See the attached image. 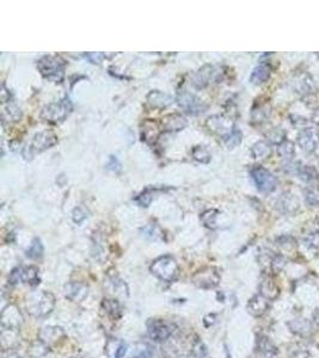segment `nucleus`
Wrapping results in <instances>:
<instances>
[{
    "label": "nucleus",
    "mask_w": 319,
    "mask_h": 358,
    "mask_svg": "<svg viewBox=\"0 0 319 358\" xmlns=\"http://www.w3.org/2000/svg\"><path fill=\"white\" fill-rule=\"evenodd\" d=\"M26 310L35 318H43L53 312L55 297L49 291H34L26 297Z\"/></svg>",
    "instance_id": "f257e3e1"
},
{
    "label": "nucleus",
    "mask_w": 319,
    "mask_h": 358,
    "mask_svg": "<svg viewBox=\"0 0 319 358\" xmlns=\"http://www.w3.org/2000/svg\"><path fill=\"white\" fill-rule=\"evenodd\" d=\"M66 64L58 56H43L37 61V68L43 78L54 83H61L65 76Z\"/></svg>",
    "instance_id": "f03ea898"
},
{
    "label": "nucleus",
    "mask_w": 319,
    "mask_h": 358,
    "mask_svg": "<svg viewBox=\"0 0 319 358\" xmlns=\"http://www.w3.org/2000/svg\"><path fill=\"white\" fill-rule=\"evenodd\" d=\"M151 272L164 282L171 283L177 279L180 273L177 262L171 256H162L151 264Z\"/></svg>",
    "instance_id": "7ed1b4c3"
},
{
    "label": "nucleus",
    "mask_w": 319,
    "mask_h": 358,
    "mask_svg": "<svg viewBox=\"0 0 319 358\" xmlns=\"http://www.w3.org/2000/svg\"><path fill=\"white\" fill-rule=\"evenodd\" d=\"M72 109L73 105L70 98L65 97L64 99L56 101V103H50L44 106L41 112V117L49 123L58 124L68 117V115L72 112Z\"/></svg>",
    "instance_id": "20e7f679"
},
{
    "label": "nucleus",
    "mask_w": 319,
    "mask_h": 358,
    "mask_svg": "<svg viewBox=\"0 0 319 358\" xmlns=\"http://www.w3.org/2000/svg\"><path fill=\"white\" fill-rule=\"evenodd\" d=\"M251 177L255 181L256 186L261 192H271L275 190L277 185V179L275 176L267 169L262 166H255L251 170Z\"/></svg>",
    "instance_id": "39448f33"
},
{
    "label": "nucleus",
    "mask_w": 319,
    "mask_h": 358,
    "mask_svg": "<svg viewBox=\"0 0 319 358\" xmlns=\"http://www.w3.org/2000/svg\"><path fill=\"white\" fill-rule=\"evenodd\" d=\"M193 283L201 289H213L219 284L220 274L215 268H204L193 276Z\"/></svg>",
    "instance_id": "423d86ee"
},
{
    "label": "nucleus",
    "mask_w": 319,
    "mask_h": 358,
    "mask_svg": "<svg viewBox=\"0 0 319 358\" xmlns=\"http://www.w3.org/2000/svg\"><path fill=\"white\" fill-rule=\"evenodd\" d=\"M177 103L184 111L192 113V115H198L207 109V105L204 101L188 91H181L177 94Z\"/></svg>",
    "instance_id": "0eeeda50"
},
{
    "label": "nucleus",
    "mask_w": 319,
    "mask_h": 358,
    "mask_svg": "<svg viewBox=\"0 0 319 358\" xmlns=\"http://www.w3.org/2000/svg\"><path fill=\"white\" fill-rule=\"evenodd\" d=\"M220 72L216 71L214 66L206 65L201 70H199L192 78V84L195 89H204L210 85L212 82H215L219 79Z\"/></svg>",
    "instance_id": "6e6552de"
},
{
    "label": "nucleus",
    "mask_w": 319,
    "mask_h": 358,
    "mask_svg": "<svg viewBox=\"0 0 319 358\" xmlns=\"http://www.w3.org/2000/svg\"><path fill=\"white\" fill-rule=\"evenodd\" d=\"M0 322H1V327L4 330H19V327L23 324V315L13 304H10L6 308L1 312V316H0Z\"/></svg>",
    "instance_id": "1a4fd4ad"
},
{
    "label": "nucleus",
    "mask_w": 319,
    "mask_h": 358,
    "mask_svg": "<svg viewBox=\"0 0 319 358\" xmlns=\"http://www.w3.org/2000/svg\"><path fill=\"white\" fill-rule=\"evenodd\" d=\"M298 143L307 153L316 151L319 143V133L315 128H305L298 134Z\"/></svg>",
    "instance_id": "9d476101"
},
{
    "label": "nucleus",
    "mask_w": 319,
    "mask_h": 358,
    "mask_svg": "<svg viewBox=\"0 0 319 358\" xmlns=\"http://www.w3.org/2000/svg\"><path fill=\"white\" fill-rule=\"evenodd\" d=\"M148 336L154 342H165L171 336V328L163 320H151L147 325Z\"/></svg>",
    "instance_id": "9b49d317"
},
{
    "label": "nucleus",
    "mask_w": 319,
    "mask_h": 358,
    "mask_svg": "<svg viewBox=\"0 0 319 358\" xmlns=\"http://www.w3.org/2000/svg\"><path fill=\"white\" fill-rule=\"evenodd\" d=\"M58 143V136L53 131L46 130L36 134L32 139L31 149L36 152H43Z\"/></svg>",
    "instance_id": "f8f14e48"
},
{
    "label": "nucleus",
    "mask_w": 319,
    "mask_h": 358,
    "mask_svg": "<svg viewBox=\"0 0 319 358\" xmlns=\"http://www.w3.org/2000/svg\"><path fill=\"white\" fill-rule=\"evenodd\" d=\"M206 125L208 127L212 133H215L217 135H221L222 137H225L226 135H228L232 130H233V125L229 124V121L227 118H225L223 116H212L207 119L206 122Z\"/></svg>",
    "instance_id": "ddd939ff"
},
{
    "label": "nucleus",
    "mask_w": 319,
    "mask_h": 358,
    "mask_svg": "<svg viewBox=\"0 0 319 358\" xmlns=\"http://www.w3.org/2000/svg\"><path fill=\"white\" fill-rule=\"evenodd\" d=\"M268 308H269V300L264 297L262 294L255 295V296L250 298L246 306L247 312L252 316H256V318L264 315Z\"/></svg>",
    "instance_id": "4468645a"
},
{
    "label": "nucleus",
    "mask_w": 319,
    "mask_h": 358,
    "mask_svg": "<svg viewBox=\"0 0 319 358\" xmlns=\"http://www.w3.org/2000/svg\"><path fill=\"white\" fill-rule=\"evenodd\" d=\"M88 286L83 283L71 282L65 285V295L73 302H82L89 294Z\"/></svg>",
    "instance_id": "2eb2a0df"
},
{
    "label": "nucleus",
    "mask_w": 319,
    "mask_h": 358,
    "mask_svg": "<svg viewBox=\"0 0 319 358\" xmlns=\"http://www.w3.org/2000/svg\"><path fill=\"white\" fill-rule=\"evenodd\" d=\"M288 327L292 333L297 334V336L301 337V338H309V337H311L313 333L312 322L304 318L295 319V320L289 321Z\"/></svg>",
    "instance_id": "dca6fc26"
},
{
    "label": "nucleus",
    "mask_w": 319,
    "mask_h": 358,
    "mask_svg": "<svg viewBox=\"0 0 319 358\" xmlns=\"http://www.w3.org/2000/svg\"><path fill=\"white\" fill-rule=\"evenodd\" d=\"M188 121L180 113H172L166 116L162 121V129L166 131H180L187 127Z\"/></svg>",
    "instance_id": "f3484780"
},
{
    "label": "nucleus",
    "mask_w": 319,
    "mask_h": 358,
    "mask_svg": "<svg viewBox=\"0 0 319 358\" xmlns=\"http://www.w3.org/2000/svg\"><path fill=\"white\" fill-rule=\"evenodd\" d=\"M147 104L154 109H164L172 103V98L162 91H152L147 94Z\"/></svg>",
    "instance_id": "a211bd4d"
},
{
    "label": "nucleus",
    "mask_w": 319,
    "mask_h": 358,
    "mask_svg": "<svg viewBox=\"0 0 319 358\" xmlns=\"http://www.w3.org/2000/svg\"><path fill=\"white\" fill-rule=\"evenodd\" d=\"M65 337V332L61 327L58 326H48L43 327L42 330L38 333V339L42 340L43 343H46L47 345L53 344V343H56L59 339Z\"/></svg>",
    "instance_id": "6ab92c4d"
},
{
    "label": "nucleus",
    "mask_w": 319,
    "mask_h": 358,
    "mask_svg": "<svg viewBox=\"0 0 319 358\" xmlns=\"http://www.w3.org/2000/svg\"><path fill=\"white\" fill-rule=\"evenodd\" d=\"M259 294L263 295L264 297H267L269 301H273L277 298L280 295V289L279 286L276 285V283L274 282L273 278L270 277H265L263 280L261 282V285H259Z\"/></svg>",
    "instance_id": "aec40b11"
},
{
    "label": "nucleus",
    "mask_w": 319,
    "mask_h": 358,
    "mask_svg": "<svg viewBox=\"0 0 319 358\" xmlns=\"http://www.w3.org/2000/svg\"><path fill=\"white\" fill-rule=\"evenodd\" d=\"M270 74L271 68L269 65L259 64L257 67H255V70L252 71L251 77H250V82H251L253 85H261V84L268 82V79L270 78Z\"/></svg>",
    "instance_id": "412c9836"
},
{
    "label": "nucleus",
    "mask_w": 319,
    "mask_h": 358,
    "mask_svg": "<svg viewBox=\"0 0 319 358\" xmlns=\"http://www.w3.org/2000/svg\"><path fill=\"white\" fill-rule=\"evenodd\" d=\"M0 345L4 351L19 345V336L16 330H2L0 336Z\"/></svg>",
    "instance_id": "4be33fe9"
},
{
    "label": "nucleus",
    "mask_w": 319,
    "mask_h": 358,
    "mask_svg": "<svg viewBox=\"0 0 319 358\" xmlns=\"http://www.w3.org/2000/svg\"><path fill=\"white\" fill-rule=\"evenodd\" d=\"M40 270L36 267H20V282L25 283L31 286L40 284V277H38Z\"/></svg>",
    "instance_id": "5701e85b"
},
{
    "label": "nucleus",
    "mask_w": 319,
    "mask_h": 358,
    "mask_svg": "<svg viewBox=\"0 0 319 358\" xmlns=\"http://www.w3.org/2000/svg\"><path fill=\"white\" fill-rule=\"evenodd\" d=\"M258 357L257 358H279L277 349L268 338L258 339Z\"/></svg>",
    "instance_id": "b1692460"
},
{
    "label": "nucleus",
    "mask_w": 319,
    "mask_h": 358,
    "mask_svg": "<svg viewBox=\"0 0 319 358\" xmlns=\"http://www.w3.org/2000/svg\"><path fill=\"white\" fill-rule=\"evenodd\" d=\"M163 187H148L146 189L144 192H141L140 195L136 197L135 201L138 202L140 207H148L152 199L154 198V196L158 195L159 192H162Z\"/></svg>",
    "instance_id": "393cba45"
},
{
    "label": "nucleus",
    "mask_w": 319,
    "mask_h": 358,
    "mask_svg": "<svg viewBox=\"0 0 319 358\" xmlns=\"http://www.w3.org/2000/svg\"><path fill=\"white\" fill-rule=\"evenodd\" d=\"M158 136H159V127L156 122H145L144 129H142V140L147 142H154Z\"/></svg>",
    "instance_id": "a878e982"
},
{
    "label": "nucleus",
    "mask_w": 319,
    "mask_h": 358,
    "mask_svg": "<svg viewBox=\"0 0 319 358\" xmlns=\"http://www.w3.org/2000/svg\"><path fill=\"white\" fill-rule=\"evenodd\" d=\"M102 308L106 310V313L110 318L117 319L121 315V306L116 300L111 298H104L102 302Z\"/></svg>",
    "instance_id": "bb28decb"
},
{
    "label": "nucleus",
    "mask_w": 319,
    "mask_h": 358,
    "mask_svg": "<svg viewBox=\"0 0 319 358\" xmlns=\"http://www.w3.org/2000/svg\"><path fill=\"white\" fill-rule=\"evenodd\" d=\"M297 173L299 178L305 183H312L318 178V173L312 166H300L297 167Z\"/></svg>",
    "instance_id": "cd10ccee"
},
{
    "label": "nucleus",
    "mask_w": 319,
    "mask_h": 358,
    "mask_svg": "<svg viewBox=\"0 0 319 358\" xmlns=\"http://www.w3.org/2000/svg\"><path fill=\"white\" fill-rule=\"evenodd\" d=\"M48 352V345L43 343L42 340L37 339L36 342L31 343L30 348L28 350V355L32 358H41Z\"/></svg>",
    "instance_id": "c85d7f7f"
},
{
    "label": "nucleus",
    "mask_w": 319,
    "mask_h": 358,
    "mask_svg": "<svg viewBox=\"0 0 319 358\" xmlns=\"http://www.w3.org/2000/svg\"><path fill=\"white\" fill-rule=\"evenodd\" d=\"M251 154L255 159H263L270 154V146L265 141H258L251 147Z\"/></svg>",
    "instance_id": "c756f323"
},
{
    "label": "nucleus",
    "mask_w": 319,
    "mask_h": 358,
    "mask_svg": "<svg viewBox=\"0 0 319 358\" xmlns=\"http://www.w3.org/2000/svg\"><path fill=\"white\" fill-rule=\"evenodd\" d=\"M241 139H243V134L241 131L238 129V128H233V130L223 137V141H225V145L227 146L229 149L237 147L241 143Z\"/></svg>",
    "instance_id": "7c9ffc66"
},
{
    "label": "nucleus",
    "mask_w": 319,
    "mask_h": 358,
    "mask_svg": "<svg viewBox=\"0 0 319 358\" xmlns=\"http://www.w3.org/2000/svg\"><path fill=\"white\" fill-rule=\"evenodd\" d=\"M192 154L194 159L201 164H208L212 159V154L210 153V151L204 147V146H196V147H194Z\"/></svg>",
    "instance_id": "2f4dec72"
},
{
    "label": "nucleus",
    "mask_w": 319,
    "mask_h": 358,
    "mask_svg": "<svg viewBox=\"0 0 319 358\" xmlns=\"http://www.w3.org/2000/svg\"><path fill=\"white\" fill-rule=\"evenodd\" d=\"M22 117V111L16 104H8L2 111V118L7 119V121H18Z\"/></svg>",
    "instance_id": "473e14b6"
},
{
    "label": "nucleus",
    "mask_w": 319,
    "mask_h": 358,
    "mask_svg": "<svg viewBox=\"0 0 319 358\" xmlns=\"http://www.w3.org/2000/svg\"><path fill=\"white\" fill-rule=\"evenodd\" d=\"M267 139L270 143L280 146L281 143L286 141V133L281 128H274V129H271L269 133L267 134Z\"/></svg>",
    "instance_id": "72a5a7b5"
},
{
    "label": "nucleus",
    "mask_w": 319,
    "mask_h": 358,
    "mask_svg": "<svg viewBox=\"0 0 319 358\" xmlns=\"http://www.w3.org/2000/svg\"><path fill=\"white\" fill-rule=\"evenodd\" d=\"M216 216H217V210L211 209V210H206L205 213H202L201 221L204 222V225L207 227V228L215 229L216 228Z\"/></svg>",
    "instance_id": "f704fd0d"
},
{
    "label": "nucleus",
    "mask_w": 319,
    "mask_h": 358,
    "mask_svg": "<svg viewBox=\"0 0 319 358\" xmlns=\"http://www.w3.org/2000/svg\"><path fill=\"white\" fill-rule=\"evenodd\" d=\"M42 255H43V246H42V244H41V240L37 238L34 239L30 245V247H29L28 251H26V256H28L29 258L37 259V258H40Z\"/></svg>",
    "instance_id": "c9c22d12"
},
{
    "label": "nucleus",
    "mask_w": 319,
    "mask_h": 358,
    "mask_svg": "<svg viewBox=\"0 0 319 358\" xmlns=\"http://www.w3.org/2000/svg\"><path fill=\"white\" fill-rule=\"evenodd\" d=\"M277 152H279V154L281 155L283 159L291 160L294 157V145L292 142L285 141L279 146Z\"/></svg>",
    "instance_id": "e433bc0d"
},
{
    "label": "nucleus",
    "mask_w": 319,
    "mask_h": 358,
    "mask_svg": "<svg viewBox=\"0 0 319 358\" xmlns=\"http://www.w3.org/2000/svg\"><path fill=\"white\" fill-rule=\"evenodd\" d=\"M305 199L307 204L311 207H319V190L315 187H310L305 190Z\"/></svg>",
    "instance_id": "4c0bfd02"
},
{
    "label": "nucleus",
    "mask_w": 319,
    "mask_h": 358,
    "mask_svg": "<svg viewBox=\"0 0 319 358\" xmlns=\"http://www.w3.org/2000/svg\"><path fill=\"white\" fill-rule=\"evenodd\" d=\"M286 267V258L281 255H276L273 257L270 263V268L274 273H279L282 268Z\"/></svg>",
    "instance_id": "58836bf2"
},
{
    "label": "nucleus",
    "mask_w": 319,
    "mask_h": 358,
    "mask_svg": "<svg viewBox=\"0 0 319 358\" xmlns=\"http://www.w3.org/2000/svg\"><path fill=\"white\" fill-rule=\"evenodd\" d=\"M153 356V350L150 345H141L139 350H136L135 354L133 355V358H152Z\"/></svg>",
    "instance_id": "ea45409f"
},
{
    "label": "nucleus",
    "mask_w": 319,
    "mask_h": 358,
    "mask_svg": "<svg viewBox=\"0 0 319 358\" xmlns=\"http://www.w3.org/2000/svg\"><path fill=\"white\" fill-rule=\"evenodd\" d=\"M289 356L291 358H309L310 357V352L305 350L304 348H295V349H291L288 351Z\"/></svg>",
    "instance_id": "a19ab883"
},
{
    "label": "nucleus",
    "mask_w": 319,
    "mask_h": 358,
    "mask_svg": "<svg viewBox=\"0 0 319 358\" xmlns=\"http://www.w3.org/2000/svg\"><path fill=\"white\" fill-rule=\"evenodd\" d=\"M193 358H210V356H208L207 351H206L205 346L202 344H199L194 348V351H193Z\"/></svg>",
    "instance_id": "79ce46f5"
},
{
    "label": "nucleus",
    "mask_w": 319,
    "mask_h": 358,
    "mask_svg": "<svg viewBox=\"0 0 319 358\" xmlns=\"http://www.w3.org/2000/svg\"><path fill=\"white\" fill-rule=\"evenodd\" d=\"M86 217H88V215H86V211L83 208L78 207V208H76L73 210V221H74V222H77V223L83 222V221H84Z\"/></svg>",
    "instance_id": "37998d69"
},
{
    "label": "nucleus",
    "mask_w": 319,
    "mask_h": 358,
    "mask_svg": "<svg viewBox=\"0 0 319 358\" xmlns=\"http://www.w3.org/2000/svg\"><path fill=\"white\" fill-rule=\"evenodd\" d=\"M295 240L292 237H281L279 239V246L281 247H287V249L291 250L292 247H295Z\"/></svg>",
    "instance_id": "c03bdc74"
},
{
    "label": "nucleus",
    "mask_w": 319,
    "mask_h": 358,
    "mask_svg": "<svg viewBox=\"0 0 319 358\" xmlns=\"http://www.w3.org/2000/svg\"><path fill=\"white\" fill-rule=\"evenodd\" d=\"M20 282V267L13 268L8 276V283L10 284H17Z\"/></svg>",
    "instance_id": "a18cd8bd"
},
{
    "label": "nucleus",
    "mask_w": 319,
    "mask_h": 358,
    "mask_svg": "<svg viewBox=\"0 0 319 358\" xmlns=\"http://www.w3.org/2000/svg\"><path fill=\"white\" fill-rule=\"evenodd\" d=\"M106 169L110 170V171H120L121 170V164L120 161L117 160V158L116 157H110L109 158V163L106 164Z\"/></svg>",
    "instance_id": "49530a36"
},
{
    "label": "nucleus",
    "mask_w": 319,
    "mask_h": 358,
    "mask_svg": "<svg viewBox=\"0 0 319 358\" xmlns=\"http://www.w3.org/2000/svg\"><path fill=\"white\" fill-rule=\"evenodd\" d=\"M305 243L310 247H319V234H311Z\"/></svg>",
    "instance_id": "de8ad7c7"
},
{
    "label": "nucleus",
    "mask_w": 319,
    "mask_h": 358,
    "mask_svg": "<svg viewBox=\"0 0 319 358\" xmlns=\"http://www.w3.org/2000/svg\"><path fill=\"white\" fill-rule=\"evenodd\" d=\"M104 58V56L102 55V54H89L88 55V59L90 60V61L92 62V64H100L101 60H102Z\"/></svg>",
    "instance_id": "09e8293b"
},
{
    "label": "nucleus",
    "mask_w": 319,
    "mask_h": 358,
    "mask_svg": "<svg viewBox=\"0 0 319 358\" xmlns=\"http://www.w3.org/2000/svg\"><path fill=\"white\" fill-rule=\"evenodd\" d=\"M126 351H127V346L126 345H121L120 348L117 349V351H116L115 358H123L124 355H126Z\"/></svg>",
    "instance_id": "8fccbe9b"
},
{
    "label": "nucleus",
    "mask_w": 319,
    "mask_h": 358,
    "mask_svg": "<svg viewBox=\"0 0 319 358\" xmlns=\"http://www.w3.org/2000/svg\"><path fill=\"white\" fill-rule=\"evenodd\" d=\"M4 358H22L17 352H8L7 355H5Z\"/></svg>",
    "instance_id": "3c124183"
},
{
    "label": "nucleus",
    "mask_w": 319,
    "mask_h": 358,
    "mask_svg": "<svg viewBox=\"0 0 319 358\" xmlns=\"http://www.w3.org/2000/svg\"><path fill=\"white\" fill-rule=\"evenodd\" d=\"M313 321H315L316 325H318L319 326V309L316 310L315 314H313Z\"/></svg>",
    "instance_id": "603ef678"
},
{
    "label": "nucleus",
    "mask_w": 319,
    "mask_h": 358,
    "mask_svg": "<svg viewBox=\"0 0 319 358\" xmlns=\"http://www.w3.org/2000/svg\"><path fill=\"white\" fill-rule=\"evenodd\" d=\"M315 121L317 122V123H319V110H317L315 113Z\"/></svg>",
    "instance_id": "864d4df0"
}]
</instances>
